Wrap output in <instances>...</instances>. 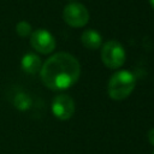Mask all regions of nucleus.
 Segmentation results:
<instances>
[{"instance_id": "13", "label": "nucleus", "mask_w": 154, "mask_h": 154, "mask_svg": "<svg viewBox=\"0 0 154 154\" xmlns=\"http://www.w3.org/2000/svg\"><path fill=\"white\" fill-rule=\"evenodd\" d=\"M153 154H154V150H153Z\"/></svg>"}, {"instance_id": "11", "label": "nucleus", "mask_w": 154, "mask_h": 154, "mask_svg": "<svg viewBox=\"0 0 154 154\" xmlns=\"http://www.w3.org/2000/svg\"><path fill=\"white\" fill-rule=\"evenodd\" d=\"M149 4H150V6L154 8V0H149Z\"/></svg>"}, {"instance_id": "1", "label": "nucleus", "mask_w": 154, "mask_h": 154, "mask_svg": "<svg viewBox=\"0 0 154 154\" xmlns=\"http://www.w3.org/2000/svg\"><path fill=\"white\" fill-rule=\"evenodd\" d=\"M81 76V65L70 53L59 52L51 55L40 70L42 83L51 90L60 91L71 88Z\"/></svg>"}, {"instance_id": "6", "label": "nucleus", "mask_w": 154, "mask_h": 154, "mask_svg": "<svg viewBox=\"0 0 154 154\" xmlns=\"http://www.w3.org/2000/svg\"><path fill=\"white\" fill-rule=\"evenodd\" d=\"M76 111L73 99L67 94H59L52 101V113L59 120H69Z\"/></svg>"}, {"instance_id": "4", "label": "nucleus", "mask_w": 154, "mask_h": 154, "mask_svg": "<svg viewBox=\"0 0 154 154\" xmlns=\"http://www.w3.org/2000/svg\"><path fill=\"white\" fill-rule=\"evenodd\" d=\"M65 23L72 28H83L89 22V11L81 2H70L63 10Z\"/></svg>"}, {"instance_id": "7", "label": "nucleus", "mask_w": 154, "mask_h": 154, "mask_svg": "<svg viewBox=\"0 0 154 154\" xmlns=\"http://www.w3.org/2000/svg\"><path fill=\"white\" fill-rule=\"evenodd\" d=\"M20 67L24 72H26L29 75H35V73L40 72V70L42 67V61L37 54L29 52L22 57Z\"/></svg>"}, {"instance_id": "8", "label": "nucleus", "mask_w": 154, "mask_h": 154, "mask_svg": "<svg viewBox=\"0 0 154 154\" xmlns=\"http://www.w3.org/2000/svg\"><path fill=\"white\" fill-rule=\"evenodd\" d=\"M81 42L88 49H97L102 46V36L95 29H87L81 35Z\"/></svg>"}, {"instance_id": "2", "label": "nucleus", "mask_w": 154, "mask_h": 154, "mask_svg": "<svg viewBox=\"0 0 154 154\" xmlns=\"http://www.w3.org/2000/svg\"><path fill=\"white\" fill-rule=\"evenodd\" d=\"M136 85V77L129 70H119L114 72L107 83V94L114 101L126 99Z\"/></svg>"}, {"instance_id": "3", "label": "nucleus", "mask_w": 154, "mask_h": 154, "mask_svg": "<svg viewBox=\"0 0 154 154\" xmlns=\"http://www.w3.org/2000/svg\"><path fill=\"white\" fill-rule=\"evenodd\" d=\"M126 59L125 49L119 41L109 40L102 45L101 48V60L108 69H119L124 65Z\"/></svg>"}, {"instance_id": "12", "label": "nucleus", "mask_w": 154, "mask_h": 154, "mask_svg": "<svg viewBox=\"0 0 154 154\" xmlns=\"http://www.w3.org/2000/svg\"><path fill=\"white\" fill-rule=\"evenodd\" d=\"M70 1H71V2H73V1H75V0H70Z\"/></svg>"}, {"instance_id": "9", "label": "nucleus", "mask_w": 154, "mask_h": 154, "mask_svg": "<svg viewBox=\"0 0 154 154\" xmlns=\"http://www.w3.org/2000/svg\"><path fill=\"white\" fill-rule=\"evenodd\" d=\"M16 31L17 34L20 36V37H26V36H30L31 32H32V29H31V25L29 22L26 20H20L17 23L16 25Z\"/></svg>"}, {"instance_id": "5", "label": "nucleus", "mask_w": 154, "mask_h": 154, "mask_svg": "<svg viewBox=\"0 0 154 154\" xmlns=\"http://www.w3.org/2000/svg\"><path fill=\"white\" fill-rule=\"evenodd\" d=\"M30 45L36 52L41 54H49L55 49V38L51 31L46 29H37L30 35Z\"/></svg>"}, {"instance_id": "10", "label": "nucleus", "mask_w": 154, "mask_h": 154, "mask_svg": "<svg viewBox=\"0 0 154 154\" xmlns=\"http://www.w3.org/2000/svg\"><path fill=\"white\" fill-rule=\"evenodd\" d=\"M147 140H148V142L152 146H154V128H152V129L148 130V132H147Z\"/></svg>"}]
</instances>
